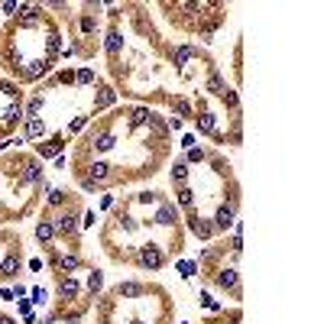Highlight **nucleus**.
<instances>
[{"label":"nucleus","instance_id":"14","mask_svg":"<svg viewBox=\"0 0 324 324\" xmlns=\"http://www.w3.org/2000/svg\"><path fill=\"white\" fill-rule=\"evenodd\" d=\"M218 285H221V289H237V273H234V269H221Z\"/></svg>","mask_w":324,"mask_h":324},{"label":"nucleus","instance_id":"8","mask_svg":"<svg viewBox=\"0 0 324 324\" xmlns=\"http://www.w3.org/2000/svg\"><path fill=\"white\" fill-rule=\"evenodd\" d=\"M59 295L62 298H75V295H78V282H75L72 276H62V279H59Z\"/></svg>","mask_w":324,"mask_h":324},{"label":"nucleus","instance_id":"11","mask_svg":"<svg viewBox=\"0 0 324 324\" xmlns=\"http://www.w3.org/2000/svg\"><path fill=\"white\" fill-rule=\"evenodd\" d=\"M4 120H7V123H20V120H23V104H20V101H10V104H7Z\"/></svg>","mask_w":324,"mask_h":324},{"label":"nucleus","instance_id":"5","mask_svg":"<svg viewBox=\"0 0 324 324\" xmlns=\"http://www.w3.org/2000/svg\"><path fill=\"white\" fill-rule=\"evenodd\" d=\"M56 230H62V234H65V237H72L75 230H78V218H75L72 211H68V214H62V218L56 221Z\"/></svg>","mask_w":324,"mask_h":324},{"label":"nucleus","instance_id":"27","mask_svg":"<svg viewBox=\"0 0 324 324\" xmlns=\"http://www.w3.org/2000/svg\"><path fill=\"white\" fill-rule=\"evenodd\" d=\"M62 201H65V191H52V195H49V204H62Z\"/></svg>","mask_w":324,"mask_h":324},{"label":"nucleus","instance_id":"9","mask_svg":"<svg viewBox=\"0 0 324 324\" xmlns=\"http://www.w3.org/2000/svg\"><path fill=\"white\" fill-rule=\"evenodd\" d=\"M23 182H39V162L36 159L23 162Z\"/></svg>","mask_w":324,"mask_h":324},{"label":"nucleus","instance_id":"6","mask_svg":"<svg viewBox=\"0 0 324 324\" xmlns=\"http://www.w3.org/2000/svg\"><path fill=\"white\" fill-rule=\"evenodd\" d=\"M188 224H191V230H195V234L201 237V240H207V237L214 234V224H207L204 218H198V214H191V221H188Z\"/></svg>","mask_w":324,"mask_h":324},{"label":"nucleus","instance_id":"25","mask_svg":"<svg viewBox=\"0 0 324 324\" xmlns=\"http://www.w3.org/2000/svg\"><path fill=\"white\" fill-rule=\"evenodd\" d=\"M42 107H45V101H42V94H36L33 101H29V114H33V117H36V114H42Z\"/></svg>","mask_w":324,"mask_h":324},{"label":"nucleus","instance_id":"13","mask_svg":"<svg viewBox=\"0 0 324 324\" xmlns=\"http://www.w3.org/2000/svg\"><path fill=\"white\" fill-rule=\"evenodd\" d=\"M107 52H111V56H117V52H120V45H123V36L117 33V29H111V33H107Z\"/></svg>","mask_w":324,"mask_h":324},{"label":"nucleus","instance_id":"7","mask_svg":"<svg viewBox=\"0 0 324 324\" xmlns=\"http://www.w3.org/2000/svg\"><path fill=\"white\" fill-rule=\"evenodd\" d=\"M56 266H59V273H62V276H68L72 269H78V266H81V259L75 256V253H65V256H59V259H56Z\"/></svg>","mask_w":324,"mask_h":324},{"label":"nucleus","instance_id":"4","mask_svg":"<svg viewBox=\"0 0 324 324\" xmlns=\"http://www.w3.org/2000/svg\"><path fill=\"white\" fill-rule=\"evenodd\" d=\"M234 214H237V204H224L218 211V218H214V227L218 230H227L230 224H234Z\"/></svg>","mask_w":324,"mask_h":324},{"label":"nucleus","instance_id":"21","mask_svg":"<svg viewBox=\"0 0 324 324\" xmlns=\"http://www.w3.org/2000/svg\"><path fill=\"white\" fill-rule=\"evenodd\" d=\"M179 204H182V207H191V204H195V191H191V188H182V191H179Z\"/></svg>","mask_w":324,"mask_h":324},{"label":"nucleus","instance_id":"28","mask_svg":"<svg viewBox=\"0 0 324 324\" xmlns=\"http://www.w3.org/2000/svg\"><path fill=\"white\" fill-rule=\"evenodd\" d=\"M78 81H81V84H91V81H94V72H88V68L78 72Z\"/></svg>","mask_w":324,"mask_h":324},{"label":"nucleus","instance_id":"29","mask_svg":"<svg viewBox=\"0 0 324 324\" xmlns=\"http://www.w3.org/2000/svg\"><path fill=\"white\" fill-rule=\"evenodd\" d=\"M0 324H17L13 318H4V314H0Z\"/></svg>","mask_w":324,"mask_h":324},{"label":"nucleus","instance_id":"15","mask_svg":"<svg viewBox=\"0 0 324 324\" xmlns=\"http://www.w3.org/2000/svg\"><path fill=\"white\" fill-rule=\"evenodd\" d=\"M20 273V256H7L0 263V276H17Z\"/></svg>","mask_w":324,"mask_h":324},{"label":"nucleus","instance_id":"16","mask_svg":"<svg viewBox=\"0 0 324 324\" xmlns=\"http://www.w3.org/2000/svg\"><path fill=\"white\" fill-rule=\"evenodd\" d=\"M172 59H175V65H179V68H185V62H188V59H195V49H191V45H179Z\"/></svg>","mask_w":324,"mask_h":324},{"label":"nucleus","instance_id":"10","mask_svg":"<svg viewBox=\"0 0 324 324\" xmlns=\"http://www.w3.org/2000/svg\"><path fill=\"white\" fill-rule=\"evenodd\" d=\"M117 295H123V298L143 295V285H140V282H120V285H117Z\"/></svg>","mask_w":324,"mask_h":324},{"label":"nucleus","instance_id":"3","mask_svg":"<svg viewBox=\"0 0 324 324\" xmlns=\"http://www.w3.org/2000/svg\"><path fill=\"white\" fill-rule=\"evenodd\" d=\"M156 224H162V227H175V224H179V211H175V204H162L159 214H156Z\"/></svg>","mask_w":324,"mask_h":324},{"label":"nucleus","instance_id":"17","mask_svg":"<svg viewBox=\"0 0 324 324\" xmlns=\"http://www.w3.org/2000/svg\"><path fill=\"white\" fill-rule=\"evenodd\" d=\"M198 130H201V133L218 136V127H214V117H211V114H204V111H201V117H198Z\"/></svg>","mask_w":324,"mask_h":324},{"label":"nucleus","instance_id":"1","mask_svg":"<svg viewBox=\"0 0 324 324\" xmlns=\"http://www.w3.org/2000/svg\"><path fill=\"white\" fill-rule=\"evenodd\" d=\"M136 263H140L143 269H159L162 263H166V256H162V250L156 243H146V246H140V253H136Z\"/></svg>","mask_w":324,"mask_h":324},{"label":"nucleus","instance_id":"18","mask_svg":"<svg viewBox=\"0 0 324 324\" xmlns=\"http://www.w3.org/2000/svg\"><path fill=\"white\" fill-rule=\"evenodd\" d=\"M36 237H39L42 243H49L52 237H56V224H49V221H42L39 227H36Z\"/></svg>","mask_w":324,"mask_h":324},{"label":"nucleus","instance_id":"26","mask_svg":"<svg viewBox=\"0 0 324 324\" xmlns=\"http://www.w3.org/2000/svg\"><path fill=\"white\" fill-rule=\"evenodd\" d=\"M88 289H91V292L101 289V276H97V273H91V276H88Z\"/></svg>","mask_w":324,"mask_h":324},{"label":"nucleus","instance_id":"23","mask_svg":"<svg viewBox=\"0 0 324 324\" xmlns=\"http://www.w3.org/2000/svg\"><path fill=\"white\" fill-rule=\"evenodd\" d=\"M185 175H188V166H185V162H175V166H172V179L185 182Z\"/></svg>","mask_w":324,"mask_h":324},{"label":"nucleus","instance_id":"20","mask_svg":"<svg viewBox=\"0 0 324 324\" xmlns=\"http://www.w3.org/2000/svg\"><path fill=\"white\" fill-rule=\"evenodd\" d=\"M62 149V143L59 140H49V143H39V156H45V159H49V156H56V152Z\"/></svg>","mask_w":324,"mask_h":324},{"label":"nucleus","instance_id":"22","mask_svg":"<svg viewBox=\"0 0 324 324\" xmlns=\"http://www.w3.org/2000/svg\"><path fill=\"white\" fill-rule=\"evenodd\" d=\"M97 107H107V104H114V91L111 88H101V94H97Z\"/></svg>","mask_w":324,"mask_h":324},{"label":"nucleus","instance_id":"19","mask_svg":"<svg viewBox=\"0 0 324 324\" xmlns=\"http://www.w3.org/2000/svg\"><path fill=\"white\" fill-rule=\"evenodd\" d=\"M107 169L111 166H104V162H94V166H91V182H107Z\"/></svg>","mask_w":324,"mask_h":324},{"label":"nucleus","instance_id":"2","mask_svg":"<svg viewBox=\"0 0 324 324\" xmlns=\"http://www.w3.org/2000/svg\"><path fill=\"white\" fill-rule=\"evenodd\" d=\"M52 68V62L49 59H36V62H29L26 68H20V78H26V81H36L39 75H45Z\"/></svg>","mask_w":324,"mask_h":324},{"label":"nucleus","instance_id":"12","mask_svg":"<svg viewBox=\"0 0 324 324\" xmlns=\"http://www.w3.org/2000/svg\"><path fill=\"white\" fill-rule=\"evenodd\" d=\"M45 133V123L39 117H29L26 120V140H33V136H42Z\"/></svg>","mask_w":324,"mask_h":324},{"label":"nucleus","instance_id":"24","mask_svg":"<svg viewBox=\"0 0 324 324\" xmlns=\"http://www.w3.org/2000/svg\"><path fill=\"white\" fill-rule=\"evenodd\" d=\"M175 111H179L182 117H191V104L185 101V97H175Z\"/></svg>","mask_w":324,"mask_h":324}]
</instances>
